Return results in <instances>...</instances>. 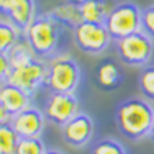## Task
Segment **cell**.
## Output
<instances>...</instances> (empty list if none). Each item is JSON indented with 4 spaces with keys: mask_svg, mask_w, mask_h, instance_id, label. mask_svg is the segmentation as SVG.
<instances>
[{
    "mask_svg": "<svg viewBox=\"0 0 154 154\" xmlns=\"http://www.w3.org/2000/svg\"><path fill=\"white\" fill-rule=\"evenodd\" d=\"M115 120L125 138L139 141L149 136V130L154 122V108L144 98H128L118 105Z\"/></svg>",
    "mask_w": 154,
    "mask_h": 154,
    "instance_id": "cell-1",
    "label": "cell"
},
{
    "mask_svg": "<svg viewBox=\"0 0 154 154\" xmlns=\"http://www.w3.org/2000/svg\"><path fill=\"white\" fill-rule=\"evenodd\" d=\"M61 25L49 13H39L33 23L25 30V38L31 45L33 51L39 57H48L54 54L59 45Z\"/></svg>",
    "mask_w": 154,
    "mask_h": 154,
    "instance_id": "cell-2",
    "label": "cell"
},
{
    "mask_svg": "<svg viewBox=\"0 0 154 154\" xmlns=\"http://www.w3.org/2000/svg\"><path fill=\"white\" fill-rule=\"evenodd\" d=\"M80 79H82V74L74 57L67 54H59L48 62L46 85L53 92L74 94L80 85Z\"/></svg>",
    "mask_w": 154,
    "mask_h": 154,
    "instance_id": "cell-3",
    "label": "cell"
},
{
    "mask_svg": "<svg viewBox=\"0 0 154 154\" xmlns=\"http://www.w3.org/2000/svg\"><path fill=\"white\" fill-rule=\"evenodd\" d=\"M143 10L133 2L116 3L105 20V26L112 36V39H122L133 33L141 31L143 26Z\"/></svg>",
    "mask_w": 154,
    "mask_h": 154,
    "instance_id": "cell-4",
    "label": "cell"
},
{
    "mask_svg": "<svg viewBox=\"0 0 154 154\" xmlns=\"http://www.w3.org/2000/svg\"><path fill=\"white\" fill-rule=\"evenodd\" d=\"M116 51H118L120 61L126 66L141 67L146 66L152 57L154 43L146 33L138 31L133 35L122 38L116 41Z\"/></svg>",
    "mask_w": 154,
    "mask_h": 154,
    "instance_id": "cell-5",
    "label": "cell"
},
{
    "mask_svg": "<svg viewBox=\"0 0 154 154\" xmlns=\"http://www.w3.org/2000/svg\"><path fill=\"white\" fill-rule=\"evenodd\" d=\"M74 43L82 53L87 54H100L110 46L112 36L107 26L102 23H89L82 21L72 30Z\"/></svg>",
    "mask_w": 154,
    "mask_h": 154,
    "instance_id": "cell-6",
    "label": "cell"
},
{
    "mask_svg": "<svg viewBox=\"0 0 154 154\" xmlns=\"http://www.w3.org/2000/svg\"><path fill=\"white\" fill-rule=\"evenodd\" d=\"M46 80H48V64H45L39 59H33L31 62L25 64L23 67L13 69L10 72L7 82L21 89L23 92H26L28 95L33 97L43 85H46Z\"/></svg>",
    "mask_w": 154,
    "mask_h": 154,
    "instance_id": "cell-7",
    "label": "cell"
},
{
    "mask_svg": "<svg viewBox=\"0 0 154 154\" xmlns=\"http://www.w3.org/2000/svg\"><path fill=\"white\" fill-rule=\"evenodd\" d=\"M45 116L51 123L64 126L79 113V100L74 94L51 92L45 103Z\"/></svg>",
    "mask_w": 154,
    "mask_h": 154,
    "instance_id": "cell-8",
    "label": "cell"
},
{
    "mask_svg": "<svg viewBox=\"0 0 154 154\" xmlns=\"http://www.w3.org/2000/svg\"><path fill=\"white\" fill-rule=\"evenodd\" d=\"M62 128V139L72 148H84L94 138L95 123L87 113L79 112Z\"/></svg>",
    "mask_w": 154,
    "mask_h": 154,
    "instance_id": "cell-9",
    "label": "cell"
},
{
    "mask_svg": "<svg viewBox=\"0 0 154 154\" xmlns=\"http://www.w3.org/2000/svg\"><path fill=\"white\" fill-rule=\"evenodd\" d=\"M46 116L41 110L28 107L23 112L10 118V125L18 134V138H39L45 130Z\"/></svg>",
    "mask_w": 154,
    "mask_h": 154,
    "instance_id": "cell-10",
    "label": "cell"
},
{
    "mask_svg": "<svg viewBox=\"0 0 154 154\" xmlns=\"http://www.w3.org/2000/svg\"><path fill=\"white\" fill-rule=\"evenodd\" d=\"M5 15L10 18L17 28L25 31L36 18V3L35 0H8Z\"/></svg>",
    "mask_w": 154,
    "mask_h": 154,
    "instance_id": "cell-11",
    "label": "cell"
},
{
    "mask_svg": "<svg viewBox=\"0 0 154 154\" xmlns=\"http://www.w3.org/2000/svg\"><path fill=\"white\" fill-rule=\"evenodd\" d=\"M0 103L5 107V110L10 113V116L23 112L25 108L31 107V95L23 92L21 89L12 85L8 82H3L0 89Z\"/></svg>",
    "mask_w": 154,
    "mask_h": 154,
    "instance_id": "cell-12",
    "label": "cell"
},
{
    "mask_svg": "<svg viewBox=\"0 0 154 154\" xmlns=\"http://www.w3.org/2000/svg\"><path fill=\"white\" fill-rule=\"evenodd\" d=\"M116 3L113 0H89V2L82 3L80 7V15L84 21L89 23H102L105 25V20L110 15Z\"/></svg>",
    "mask_w": 154,
    "mask_h": 154,
    "instance_id": "cell-13",
    "label": "cell"
},
{
    "mask_svg": "<svg viewBox=\"0 0 154 154\" xmlns=\"http://www.w3.org/2000/svg\"><path fill=\"white\" fill-rule=\"evenodd\" d=\"M97 84L103 90H115L123 82V74L113 59H105L97 67Z\"/></svg>",
    "mask_w": 154,
    "mask_h": 154,
    "instance_id": "cell-14",
    "label": "cell"
},
{
    "mask_svg": "<svg viewBox=\"0 0 154 154\" xmlns=\"http://www.w3.org/2000/svg\"><path fill=\"white\" fill-rule=\"evenodd\" d=\"M48 13H49L59 25L69 26V28H72V30H74L77 25H80L84 21L82 15H80V7L75 5V3H71V2L59 3V5H56L54 8H51Z\"/></svg>",
    "mask_w": 154,
    "mask_h": 154,
    "instance_id": "cell-15",
    "label": "cell"
},
{
    "mask_svg": "<svg viewBox=\"0 0 154 154\" xmlns=\"http://www.w3.org/2000/svg\"><path fill=\"white\" fill-rule=\"evenodd\" d=\"M7 56H8L12 71L13 69H18V67H23L25 64H28V62H31L33 59H36V54H35V51H33V48H31L30 43H28L26 38L18 39L15 45L10 48Z\"/></svg>",
    "mask_w": 154,
    "mask_h": 154,
    "instance_id": "cell-16",
    "label": "cell"
},
{
    "mask_svg": "<svg viewBox=\"0 0 154 154\" xmlns=\"http://www.w3.org/2000/svg\"><path fill=\"white\" fill-rule=\"evenodd\" d=\"M20 28H17L12 21L0 20V53H8L10 48L20 39Z\"/></svg>",
    "mask_w": 154,
    "mask_h": 154,
    "instance_id": "cell-17",
    "label": "cell"
},
{
    "mask_svg": "<svg viewBox=\"0 0 154 154\" xmlns=\"http://www.w3.org/2000/svg\"><path fill=\"white\" fill-rule=\"evenodd\" d=\"M18 139L20 138L12 128L10 122L0 125V154H15Z\"/></svg>",
    "mask_w": 154,
    "mask_h": 154,
    "instance_id": "cell-18",
    "label": "cell"
},
{
    "mask_svg": "<svg viewBox=\"0 0 154 154\" xmlns=\"http://www.w3.org/2000/svg\"><path fill=\"white\" fill-rule=\"evenodd\" d=\"M138 85L141 94L146 97V100L154 102V64L146 66L138 77Z\"/></svg>",
    "mask_w": 154,
    "mask_h": 154,
    "instance_id": "cell-19",
    "label": "cell"
},
{
    "mask_svg": "<svg viewBox=\"0 0 154 154\" xmlns=\"http://www.w3.org/2000/svg\"><path fill=\"white\" fill-rule=\"evenodd\" d=\"M48 151L41 138H20L15 154H45Z\"/></svg>",
    "mask_w": 154,
    "mask_h": 154,
    "instance_id": "cell-20",
    "label": "cell"
},
{
    "mask_svg": "<svg viewBox=\"0 0 154 154\" xmlns=\"http://www.w3.org/2000/svg\"><path fill=\"white\" fill-rule=\"evenodd\" d=\"M90 154H126V149L120 141L113 138H103L97 141Z\"/></svg>",
    "mask_w": 154,
    "mask_h": 154,
    "instance_id": "cell-21",
    "label": "cell"
},
{
    "mask_svg": "<svg viewBox=\"0 0 154 154\" xmlns=\"http://www.w3.org/2000/svg\"><path fill=\"white\" fill-rule=\"evenodd\" d=\"M143 26H141V31L146 33L151 39H154V3L149 7H146L143 10Z\"/></svg>",
    "mask_w": 154,
    "mask_h": 154,
    "instance_id": "cell-22",
    "label": "cell"
},
{
    "mask_svg": "<svg viewBox=\"0 0 154 154\" xmlns=\"http://www.w3.org/2000/svg\"><path fill=\"white\" fill-rule=\"evenodd\" d=\"M10 72H12V66H10L8 56L7 53H0V82H7Z\"/></svg>",
    "mask_w": 154,
    "mask_h": 154,
    "instance_id": "cell-23",
    "label": "cell"
},
{
    "mask_svg": "<svg viewBox=\"0 0 154 154\" xmlns=\"http://www.w3.org/2000/svg\"><path fill=\"white\" fill-rule=\"evenodd\" d=\"M10 118H12V116H10V113L7 112L5 107H3L2 103H0V125L8 123V122H10Z\"/></svg>",
    "mask_w": 154,
    "mask_h": 154,
    "instance_id": "cell-24",
    "label": "cell"
},
{
    "mask_svg": "<svg viewBox=\"0 0 154 154\" xmlns=\"http://www.w3.org/2000/svg\"><path fill=\"white\" fill-rule=\"evenodd\" d=\"M7 3H8V0H0V13H5Z\"/></svg>",
    "mask_w": 154,
    "mask_h": 154,
    "instance_id": "cell-25",
    "label": "cell"
},
{
    "mask_svg": "<svg viewBox=\"0 0 154 154\" xmlns=\"http://www.w3.org/2000/svg\"><path fill=\"white\" fill-rule=\"evenodd\" d=\"M148 138L154 143V122H152V125H151V130H149V136H148Z\"/></svg>",
    "mask_w": 154,
    "mask_h": 154,
    "instance_id": "cell-26",
    "label": "cell"
},
{
    "mask_svg": "<svg viewBox=\"0 0 154 154\" xmlns=\"http://www.w3.org/2000/svg\"><path fill=\"white\" fill-rule=\"evenodd\" d=\"M66 2H71V3H75V5H82V3L89 2V0H66Z\"/></svg>",
    "mask_w": 154,
    "mask_h": 154,
    "instance_id": "cell-27",
    "label": "cell"
},
{
    "mask_svg": "<svg viewBox=\"0 0 154 154\" xmlns=\"http://www.w3.org/2000/svg\"><path fill=\"white\" fill-rule=\"evenodd\" d=\"M45 154H64L62 151H59V149H48V151Z\"/></svg>",
    "mask_w": 154,
    "mask_h": 154,
    "instance_id": "cell-28",
    "label": "cell"
},
{
    "mask_svg": "<svg viewBox=\"0 0 154 154\" xmlns=\"http://www.w3.org/2000/svg\"><path fill=\"white\" fill-rule=\"evenodd\" d=\"M2 85H3V82H0V89H2Z\"/></svg>",
    "mask_w": 154,
    "mask_h": 154,
    "instance_id": "cell-29",
    "label": "cell"
}]
</instances>
